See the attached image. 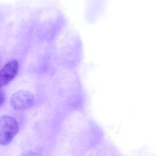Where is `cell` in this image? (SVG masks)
I'll use <instances>...</instances> for the list:
<instances>
[{"mask_svg":"<svg viewBox=\"0 0 156 156\" xmlns=\"http://www.w3.org/2000/svg\"><path fill=\"white\" fill-rule=\"evenodd\" d=\"M19 129L18 122L13 117L7 115L0 116V145H6L11 143Z\"/></svg>","mask_w":156,"mask_h":156,"instance_id":"1","label":"cell"},{"mask_svg":"<svg viewBox=\"0 0 156 156\" xmlns=\"http://www.w3.org/2000/svg\"><path fill=\"white\" fill-rule=\"evenodd\" d=\"M34 102V95L29 91L20 90L13 94L10 100L12 108L17 111L27 110Z\"/></svg>","mask_w":156,"mask_h":156,"instance_id":"2","label":"cell"},{"mask_svg":"<svg viewBox=\"0 0 156 156\" xmlns=\"http://www.w3.org/2000/svg\"><path fill=\"white\" fill-rule=\"evenodd\" d=\"M19 64L15 59L7 62L0 71V88L8 84L18 73Z\"/></svg>","mask_w":156,"mask_h":156,"instance_id":"3","label":"cell"},{"mask_svg":"<svg viewBox=\"0 0 156 156\" xmlns=\"http://www.w3.org/2000/svg\"><path fill=\"white\" fill-rule=\"evenodd\" d=\"M22 156H43L40 153L33 151H28L25 152Z\"/></svg>","mask_w":156,"mask_h":156,"instance_id":"4","label":"cell"},{"mask_svg":"<svg viewBox=\"0 0 156 156\" xmlns=\"http://www.w3.org/2000/svg\"><path fill=\"white\" fill-rule=\"evenodd\" d=\"M5 100V94L2 90H0V106H2Z\"/></svg>","mask_w":156,"mask_h":156,"instance_id":"5","label":"cell"}]
</instances>
